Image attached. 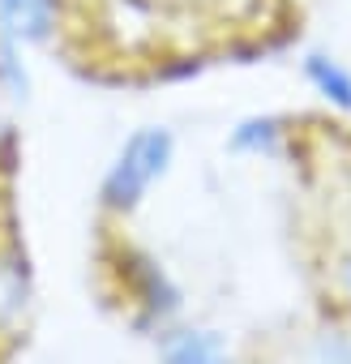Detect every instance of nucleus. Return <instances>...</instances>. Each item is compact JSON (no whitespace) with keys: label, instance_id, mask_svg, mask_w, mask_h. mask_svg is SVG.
<instances>
[{"label":"nucleus","instance_id":"obj_8","mask_svg":"<svg viewBox=\"0 0 351 364\" xmlns=\"http://www.w3.org/2000/svg\"><path fill=\"white\" fill-rule=\"evenodd\" d=\"M300 364H351V334H342V330H321V334L304 347Z\"/></svg>","mask_w":351,"mask_h":364},{"label":"nucleus","instance_id":"obj_3","mask_svg":"<svg viewBox=\"0 0 351 364\" xmlns=\"http://www.w3.org/2000/svg\"><path fill=\"white\" fill-rule=\"evenodd\" d=\"M129 274H133L137 300L146 304L150 317H171V313H180V287L171 283V274H167L154 257L137 253V257L129 262Z\"/></svg>","mask_w":351,"mask_h":364},{"label":"nucleus","instance_id":"obj_4","mask_svg":"<svg viewBox=\"0 0 351 364\" xmlns=\"http://www.w3.org/2000/svg\"><path fill=\"white\" fill-rule=\"evenodd\" d=\"M300 73H304V82L313 86L317 99H325L338 112H351V69L338 56H330V52H304Z\"/></svg>","mask_w":351,"mask_h":364},{"label":"nucleus","instance_id":"obj_6","mask_svg":"<svg viewBox=\"0 0 351 364\" xmlns=\"http://www.w3.org/2000/svg\"><path fill=\"white\" fill-rule=\"evenodd\" d=\"M283 116H244L232 137H227V150L232 154H274L279 141H283Z\"/></svg>","mask_w":351,"mask_h":364},{"label":"nucleus","instance_id":"obj_1","mask_svg":"<svg viewBox=\"0 0 351 364\" xmlns=\"http://www.w3.org/2000/svg\"><path fill=\"white\" fill-rule=\"evenodd\" d=\"M176 159V137L163 124H141L137 133L124 137V146L116 150L112 167L103 171V185H99V202L112 215H129L146 202V193L167 176Z\"/></svg>","mask_w":351,"mask_h":364},{"label":"nucleus","instance_id":"obj_5","mask_svg":"<svg viewBox=\"0 0 351 364\" xmlns=\"http://www.w3.org/2000/svg\"><path fill=\"white\" fill-rule=\"evenodd\" d=\"M163 364H232L215 330H176L163 338Z\"/></svg>","mask_w":351,"mask_h":364},{"label":"nucleus","instance_id":"obj_2","mask_svg":"<svg viewBox=\"0 0 351 364\" xmlns=\"http://www.w3.org/2000/svg\"><path fill=\"white\" fill-rule=\"evenodd\" d=\"M60 26V0H0V39L39 48Z\"/></svg>","mask_w":351,"mask_h":364},{"label":"nucleus","instance_id":"obj_7","mask_svg":"<svg viewBox=\"0 0 351 364\" xmlns=\"http://www.w3.org/2000/svg\"><path fill=\"white\" fill-rule=\"evenodd\" d=\"M22 52L26 48L0 39V90H5L9 99H31V69H26Z\"/></svg>","mask_w":351,"mask_h":364},{"label":"nucleus","instance_id":"obj_9","mask_svg":"<svg viewBox=\"0 0 351 364\" xmlns=\"http://www.w3.org/2000/svg\"><path fill=\"white\" fill-rule=\"evenodd\" d=\"M18 304H22V279H18V270L0 266V321H9L18 313Z\"/></svg>","mask_w":351,"mask_h":364}]
</instances>
